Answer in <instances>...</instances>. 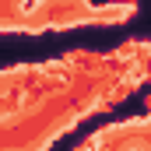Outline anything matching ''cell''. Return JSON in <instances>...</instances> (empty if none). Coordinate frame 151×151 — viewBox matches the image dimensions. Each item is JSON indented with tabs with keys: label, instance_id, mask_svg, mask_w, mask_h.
Masks as SVG:
<instances>
[{
	"label": "cell",
	"instance_id": "1",
	"mask_svg": "<svg viewBox=\"0 0 151 151\" xmlns=\"http://www.w3.org/2000/svg\"><path fill=\"white\" fill-rule=\"evenodd\" d=\"M127 151H151V148H148V144H130Z\"/></svg>",
	"mask_w": 151,
	"mask_h": 151
}]
</instances>
